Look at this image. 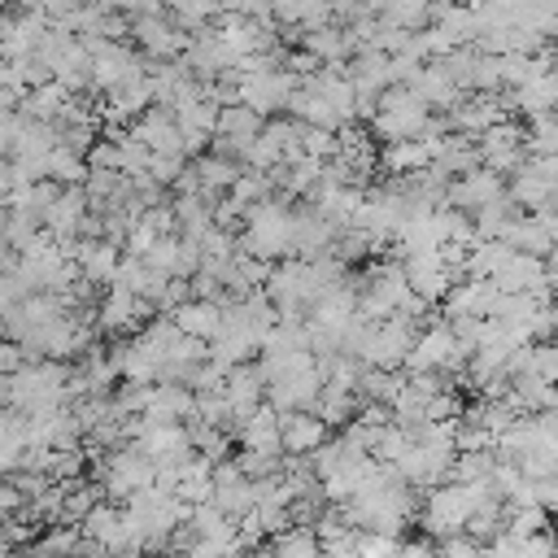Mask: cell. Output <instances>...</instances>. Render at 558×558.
Instances as JSON below:
<instances>
[{
    "mask_svg": "<svg viewBox=\"0 0 558 558\" xmlns=\"http://www.w3.org/2000/svg\"><path fill=\"white\" fill-rule=\"evenodd\" d=\"M105 480H109V493L135 497V493H144V484H148V466H144L140 458H113L109 471H105Z\"/></svg>",
    "mask_w": 558,
    "mask_h": 558,
    "instance_id": "cell-1",
    "label": "cell"
},
{
    "mask_svg": "<svg viewBox=\"0 0 558 558\" xmlns=\"http://www.w3.org/2000/svg\"><path fill=\"white\" fill-rule=\"evenodd\" d=\"M275 554L279 558H323V541L314 527H283L275 536Z\"/></svg>",
    "mask_w": 558,
    "mask_h": 558,
    "instance_id": "cell-2",
    "label": "cell"
},
{
    "mask_svg": "<svg viewBox=\"0 0 558 558\" xmlns=\"http://www.w3.org/2000/svg\"><path fill=\"white\" fill-rule=\"evenodd\" d=\"M462 523H466V506H462L458 497L440 493V497L427 506V527H432V532H458Z\"/></svg>",
    "mask_w": 558,
    "mask_h": 558,
    "instance_id": "cell-3",
    "label": "cell"
},
{
    "mask_svg": "<svg viewBox=\"0 0 558 558\" xmlns=\"http://www.w3.org/2000/svg\"><path fill=\"white\" fill-rule=\"evenodd\" d=\"M44 554H78L83 549V541H78V532H74V523H61V527H52V532H44L39 541H35Z\"/></svg>",
    "mask_w": 558,
    "mask_h": 558,
    "instance_id": "cell-4",
    "label": "cell"
},
{
    "mask_svg": "<svg viewBox=\"0 0 558 558\" xmlns=\"http://www.w3.org/2000/svg\"><path fill=\"white\" fill-rule=\"evenodd\" d=\"M44 554V549H39ZM44 558H74V554H44Z\"/></svg>",
    "mask_w": 558,
    "mask_h": 558,
    "instance_id": "cell-5",
    "label": "cell"
}]
</instances>
